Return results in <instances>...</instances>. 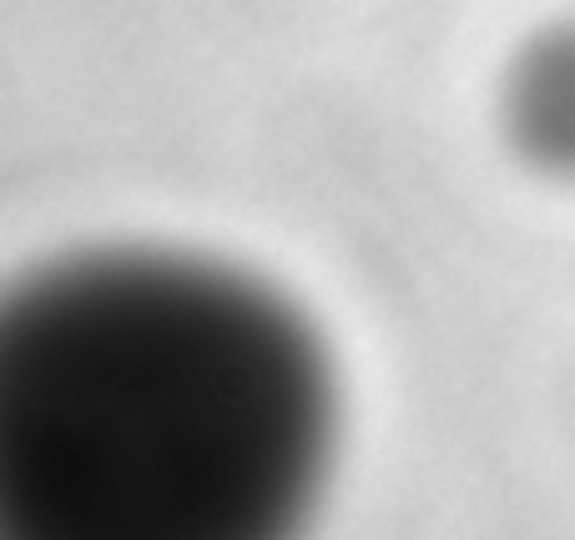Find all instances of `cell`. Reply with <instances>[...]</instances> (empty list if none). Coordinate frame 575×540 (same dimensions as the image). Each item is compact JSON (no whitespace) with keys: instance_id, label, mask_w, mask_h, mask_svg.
I'll return each mask as SVG.
<instances>
[{"instance_id":"1","label":"cell","mask_w":575,"mask_h":540,"mask_svg":"<svg viewBox=\"0 0 575 540\" xmlns=\"http://www.w3.org/2000/svg\"><path fill=\"white\" fill-rule=\"evenodd\" d=\"M324 338L187 252H82L0 313V540H303L334 460Z\"/></svg>"},{"instance_id":"2","label":"cell","mask_w":575,"mask_h":540,"mask_svg":"<svg viewBox=\"0 0 575 540\" xmlns=\"http://www.w3.org/2000/svg\"><path fill=\"white\" fill-rule=\"evenodd\" d=\"M500 132L530 172L575 182V15L540 25L510 56Z\"/></svg>"}]
</instances>
